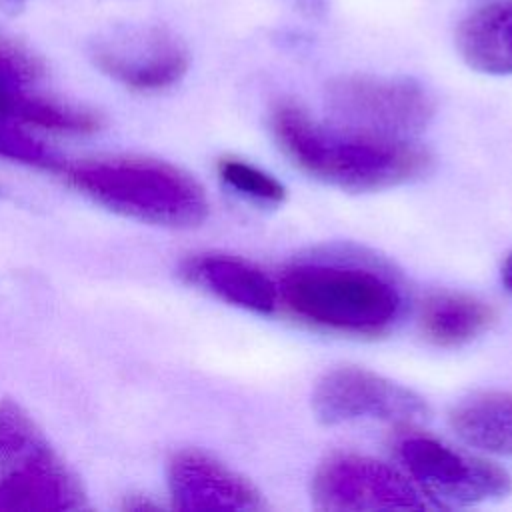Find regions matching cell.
Instances as JSON below:
<instances>
[{
    "mask_svg": "<svg viewBox=\"0 0 512 512\" xmlns=\"http://www.w3.org/2000/svg\"><path fill=\"white\" fill-rule=\"evenodd\" d=\"M278 294L298 320L350 336L384 334L404 310V294L392 272L350 252L294 260L280 278Z\"/></svg>",
    "mask_w": 512,
    "mask_h": 512,
    "instance_id": "obj_1",
    "label": "cell"
},
{
    "mask_svg": "<svg viewBox=\"0 0 512 512\" xmlns=\"http://www.w3.org/2000/svg\"><path fill=\"white\" fill-rule=\"evenodd\" d=\"M270 128L284 156L304 174L350 192H376L424 176L430 154L408 140L360 134L308 116L292 102H280Z\"/></svg>",
    "mask_w": 512,
    "mask_h": 512,
    "instance_id": "obj_2",
    "label": "cell"
},
{
    "mask_svg": "<svg viewBox=\"0 0 512 512\" xmlns=\"http://www.w3.org/2000/svg\"><path fill=\"white\" fill-rule=\"evenodd\" d=\"M66 178L108 210L158 226H198L210 208L204 188L190 174L162 160H88L72 164Z\"/></svg>",
    "mask_w": 512,
    "mask_h": 512,
    "instance_id": "obj_3",
    "label": "cell"
},
{
    "mask_svg": "<svg viewBox=\"0 0 512 512\" xmlns=\"http://www.w3.org/2000/svg\"><path fill=\"white\" fill-rule=\"evenodd\" d=\"M326 108L336 126L392 140L420 134L434 116L428 90L404 76L348 74L326 86Z\"/></svg>",
    "mask_w": 512,
    "mask_h": 512,
    "instance_id": "obj_4",
    "label": "cell"
},
{
    "mask_svg": "<svg viewBox=\"0 0 512 512\" xmlns=\"http://www.w3.org/2000/svg\"><path fill=\"white\" fill-rule=\"evenodd\" d=\"M394 452L420 492L440 506L500 500L512 490V478L504 468L410 426L394 438Z\"/></svg>",
    "mask_w": 512,
    "mask_h": 512,
    "instance_id": "obj_5",
    "label": "cell"
},
{
    "mask_svg": "<svg viewBox=\"0 0 512 512\" xmlns=\"http://www.w3.org/2000/svg\"><path fill=\"white\" fill-rule=\"evenodd\" d=\"M424 494L396 468L370 456L336 452L312 478V500L322 510H424Z\"/></svg>",
    "mask_w": 512,
    "mask_h": 512,
    "instance_id": "obj_6",
    "label": "cell"
},
{
    "mask_svg": "<svg viewBox=\"0 0 512 512\" xmlns=\"http://www.w3.org/2000/svg\"><path fill=\"white\" fill-rule=\"evenodd\" d=\"M312 410L322 424L382 420L410 426L428 416V406L414 390L358 366L334 368L316 382Z\"/></svg>",
    "mask_w": 512,
    "mask_h": 512,
    "instance_id": "obj_7",
    "label": "cell"
},
{
    "mask_svg": "<svg viewBox=\"0 0 512 512\" xmlns=\"http://www.w3.org/2000/svg\"><path fill=\"white\" fill-rule=\"evenodd\" d=\"M96 68L134 92H162L178 84L190 66L186 46L156 26L116 28L92 46Z\"/></svg>",
    "mask_w": 512,
    "mask_h": 512,
    "instance_id": "obj_8",
    "label": "cell"
},
{
    "mask_svg": "<svg viewBox=\"0 0 512 512\" xmlns=\"http://www.w3.org/2000/svg\"><path fill=\"white\" fill-rule=\"evenodd\" d=\"M168 490L178 510H262L260 492L226 464L198 450H180L168 462Z\"/></svg>",
    "mask_w": 512,
    "mask_h": 512,
    "instance_id": "obj_9",
    "label": "cell"
},
{
    "mask_svg": "<svg viewBox=\"0 0 512 512\" xmlns=\"http://www.w3.org/2000/svg\"><path fill=\"white\" fill-rule=\"evenodd\" d=\"M180 274L204 292L256 314H272L280 304L278 284L254 262L230 256L204 252L186 258Z\"/></svg>",
    "mask_w": 512,
    "mask_h": 512,
    "instance_id": "obj_10",
    "label": "cell"
},
{
    "mask_svg": "<svg viewBox=\"0 0 512 512\" xmlns=\"http://www.w3.org/2000/svg\"><path fill=\"white\" fill-rule=\"evenodd\" d=\"M82 506V486L56 452L0 474V512H66Z\"/></svg>",
    "mask_w": 512,
    "mask_h": 512,
    "instance_id": "obj_11",
    "label": "cell"
},
{
    "mask_svg": "<svg viewBox=\"0 0 512 512\" xmlns=\"http://www.w3.org/2000/svg\"><path fill=\"white\" fill-rule=\"evenodd\" d=\"M460 58L476 72L512 74V0L486 4L470 12L456 28Z\"/></svg>",
    "mask_w": 512,
    "mask_h": 512,
    "instance_id": "obj_12",
    "label": "cell"
},
{
    "mask_svg": "<svg viewBox=\"0 0 512 512\" xmlns=\"http://www.w3.org/2000/svg\"><path fill=\"white\" fill-rule=\"evenodd\" d=\"M494 308L464 292H436L422 304L420 328L428 342L456 348L472 342L494 322Z\"/></svg>",
    "mask_w": 512,
    "mask_h": 512,
    "instance_id": "obj_13",
    "label": "cell"
},
{
    "mask_svg": "<svg viewBox=\"0 0 512 512\" xmlns=\"http://www.w3.org/2000/svg\"><path fill=\"white\" fill-rule=\"evenodd\" d=\"M450 426L466 444L512 458V390L464 398L452 408Z\"/></svg>",
    "mask_w": 512,
    "mask_h": 512,
    "instance_id": "obj_14",
    "label": "cell"
},
{
    "mask_svg": "<svg viewBox=\"0 0 512 512\" xmlns=\"http://www.w3.org/2000/svg\"><path fill=\"white\" fill-rule=\"evenodd\" d=\"M54 454L32 416L12 400L0 402V474Z\"/></svg>",
    "mask_w": 512,
    "mask_h": 512,
    "instance_id": "obj_15",
    "label": "cell"
},
{
    "mask_svg": "<svg viewBox=\"0 0 512 512\" xmlns=\"http://www.w3.org/2000/svg\"><path fill=\"white\" fill-rule=\"evenodd\" d=\"M218 176L230 190L258 204L276 206L286 198V188L272 174L240 158H220Z\"/></svg>",
    "mask_w": 512,
    "mask_h": 512,
    "instance_id": "obj_16",
    "label": "cell"
},
{
    "mask_svg": "<svg viewBox=\"0 0 512 512\" xmlns=\"http://www.w3.org/2000/svg\"><path fill=\"white\" fill-rule=\"evenodd\" d=\"M0 158L38 168H56L58 158L40 140L20 128V124L0 116Z\"/></svg>",
    "mask_w": 512,
    "mask_h": 512,
    "instance_id": "obj_17",
    "label": "cell"
},
{
    "mask_svg": "<svg viewBox=\"0 0 512 512\" xmlns=\"http://www.w3.org/2000/svg\"><path fill=\"white\" fill-rule=\"evenodd\" d=\"M40 74V64L22 48L0 42V86H24Z\"/></svg>",
    "mask_w": 512,
    "mask_h": 512,
    "instance_id": "obj_18",
    "label": "cell"
},
{
    "mask_svg": "<svg viewBox=\"0 0 512 512\" xmlns=\"http://www.w3.org/2000/svg\"><path fill=\"white\" fill-rule=\"evenodd\" d=\"M502 282L512 292V252L506 256V260L502 264Z\"/></svg>",
    "mask_w": 512,
    "mask_h": 512,
    "instance_id": "obj_19",
    "label": "cell"
},
{
    "mask_svg": "<svg viewBox=\"0 0 512 512\" xmlns=\"http://www.w3.org/2000/svg\"><path fill=\"white\" fill-rule=\"evenodd\" d=\"M302 8H308V10H318L322 6V0H296Z\"/></svg>",
    "mask_w": 512,
    "mask_h": 512,
    "instance_id": "obj_20",
    "label": "cell"
},
{
    "mask_svg": "<svg viewBox=\"0 0 512 512\" xmlns=\"http://www.w3.org/2000/svg\"><path fill=\"white\" fill-rule=\"evenodd\" d=\"M14 2H20V0H14Z\"/></svg>",
    "mask_w": 512,
    "mask_h": 512,
    "instance_id": "obj_21",
    "label": "cell"
}]
</instances>
